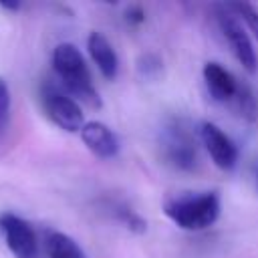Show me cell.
Instances as JSON below:
<instances>
[{
    "label": "cell",
    "instance_id": "6da1fadb",
    "mask_svg": "<svg viewBox=\"0 0 258 258\" xmlns=\"http://www.w3.org/2000/svg\"><path fill=\"white\" fill-rule=\"evenodd\" d=\"M52 69L60 81V89L77 103H85L93 109L101 107V97L93 87L89 67L81 50L71 42H60L52 50Z\"/></svg>",
    "mask_w": 258,
    "mask_h": 258
},
{
    "label": "cell",
    "instance_id": "7a4b0ae2",
    "mask_svg": "<svg viewBox=\"0 0 258 258\" xmlns=\"http://www.w3.org/2000/svg\"><path fill=\"white\" fill-rule=\"evenodd\" d=\"M220 196L216 191H181L165 198V216L181 230L200 232L220 218Z\"/></svg>",
    "mask_w": 258,
    "mask_h": 258
},
{
    "label": "cell",
    "instance_id": "3957f363",
    "mask_svg": "<svg viewBox=\"0 0 258 258\" xmlns=\"http://www.w3.org/2000/svg\"><path fill=\"white\" fill-rule=\"evenodd\" d=\"M40 101H42L44 113L56 127H60L69 133H77L83 129L85 117H83L81 105L71 95H67L60 87L44 83L42 91H40Z\"/></svg>",
    "mask_w": 258,
    "mask_h": 258
},
{
    "label": "cell",
    "instance_id": "277c9868",
    "mask_svg": "<svg viewBox=\"0 0 258 258\" xmlns=\"http://www.w3.org/2000/svg\"><path fill=\"white\" fill-rule=\"evenodd\" d=\"M216 20L218 26L224 34V38L228 40L234 56L238 58V62L248 71V73H256L258 69V56L254 50V44L246 32V28L240 24V20L232 14V10L226 4H218L216 6Z\"/></svg>",
    "mask_w": 258,
    "mask_h": 258
},
{
    "label": "cell",
    "instance_id": "5b68a950",
    "mask_svg": "<svg viewBox=\"0 0 258 258\" xmlns=\"http://www.w3.org/2000/svg\"><path fill=\"white\" fill-rule=\"evenodd\" d=\"M161 149H163V157L165 161L181 171H191L198 165V151H196V141L189 135V131L185 127H181L179 123L169 125L163 131L161 137Z\"/></svg>",
    "mask_w": 258,
    "mask_h": 258
},
{
    "label": "cell",
    "instance_id": "8992f818",
    "mask_svg": "<svg viewBox=\"0 0 258 258\" xmlns=\"http://www.w3.org/2000/svg\"><path fill=\"white\" fill-rule=\"evenodd\" d=\"M0 232L4 236V242L8 250L16 258H36L38 252V240L32 230V226L22 220L20 216L12 212L0 214Z\"/></svg>",
    "mask_w": 258,
    "mask_h": 258
},
{
    "label": "cell",
    "instance_id": "52a82bcc",
    "mask_svg": "<svg viewBox=\"0 0 258 258\" xmlns=\"http://www.w3.org/2000/svg\"><path fill=\"white\" fill-rule=\"evenodd\" d=\"M200 141L204 143L206 151L210 153L212 161L220 167V169H234L238 163V147L236 143L216 125L210 121H204L200 125Z\"/></svg>",
    "mask_w": 258,
    "mask_h": 258
},
{
    "label": "cell",
    "instance_id": "ba28073f",
    "mask_svg": "<svg viewBox=\"0 0 258 258\" xmlns=\"http://www.w3.org/2000/svg\"><path fill=\"white\" fill-rule=\"evenodd\" d=\"M87 149L99 159H113L119 153V139L111 127L101 121H87L79 131Z\"/></svg>",
    "mask_w": 258,
    "mask_h": 258
},
{
    "label": "cell",
    "instance_id": "9c48e42d",
    "mask_svg": "<svg viewBox=\"0 0 258 258\" xmlns=\"http://www.w3.org/2000/svg\"><path fill=\"white\" fill-rule=\"evenodd\" d=\"M202 75H204L206 87H208L214 101H218V103H232L234 101L240 81H236V77L226 67H222L216 60H210L204 64Z\"/></svg>",
    "mask_w": 258,
    "mask_h": 258
},
{
    "label": "cell",
    "instance_id": "30bf717a",
    "mask_svg": "<svg viewBox=\"0 0 258 258\" xmlns=\"http://www.w3.org/2000/svg\"><path fill=\"white\" fill-rule=\"evenodd\" d=\"M87 48H89V54H91L93 62L97 64L99 73L105 79L113 81L119 73V58H117L115 48L107 40V36L101 32H91L87 38Z\"/></svg>",
    "mask_w": 258,
    "mask_h": 258
},
{
    "label": "cell",
    "instance_id": "8fae6325",
    "mask_svg": "<svg viewBox=\"0 0 258 258\" xmlns=\"http://www.w3.org/2000/svg\"><path fill=\"white\" fill-rule=\"evenodd\" d=\"M44 246L48 258H87L83 248L62 232H48Z\"/></svg>",
    "mask_w": 258,
    "mask_h": 258
},
{
    "label": "cell",
    "instance_id": "7c38bea8",
    "mask_svg": "<svg viewBox=\"0 0 258 258\" xmlns=\"http://www.w3.org/2000/svg\"><path fill=\"white\" fill-rule=\"evenodd\" d=\"M111 214H113L127 230H131V232H135V234H143V232L147 230V222H145L133 208H129V206L123 204V202H113V204H111Z\"/></svg>",
    "mask_w": 258,
    "mask_h": 258
},
{
    "label": "cell",
    "instance_id": "4fadbf2b",
    "mask_svg": "<svg viewBox=\"0 0 258 258\" xmlns=\"http://www.w3.org/2000/svg\"><path fill=\"white\" fill-rule=\"evenodd\" d=\"M232 105L236 107L238 115L244 117L246 121H254L256 115H258V103H256V97H254L252 89H250L248 85H244V83L238 85V93H236Z\"/></svg>",
    "mask_w": 258,
    "mask_h": 258
},
{
    "label": "cell",
    "instance_id": "5bb4252c",
    "mask_svg": "<svg viewBox=\"0 0 258 258\" xmlns=\"http://www.w3.org/2000/svg\"><path fill=\"white\" fill-rule=\"evenodd\" d=\"M230 10H232V14L238 18V20H242L244 24H246V28L252 32V36L258 40V10L254 8V6H250L248 2H228L226 4Z\"/></svg>",
    "mask_w": 258,
    "mask_h": 258
},
{
    "label": "cell",
    "instance_id": "9a60e30c",
    "mask_svg": "<svg viewBox=\"0 0 258 258\" xmlns=\"http://www.w3.org/2000/svg\"><path fill=\"white\" fill-rule=\"evenodd\" d=\"M161 69H163V62L153 52H145L137 58V73L143 79H157L161 75Z\"/></svg>",
    "mask_w": 258,
    "mask_h": 258
},
{
    "label": "cell",
    "instance_id": "2e32d148",
    "mask_svg": "<svg viewBox=\"0 0 258 258\" xmlns=\"http://www.w3.org/2000/svg\"><path fill=\"white\" fill-rule=\"evenodd\" d=\"M8 119H10V89L8 83L0 77V135L6 131Z\"/></svg>",
    "mask_w": 258,
    "mask_h": 258
},
{
    "label": "cell",
    "instance_id": "e0dca14e",
    "mask_svg": "<svg viewBox=\"0 0 258 258\" xmlns=\"http://www.w3.org/2000/svg\"><path fill=\"white\" fill-rule=\"evenodd\" d=\"M125 20L131 24V26H139L145 22V12L141 6H129L125 10Z\"/></svg>",
    "mask_w": 258,
    "mask_h": 258
},
{
    "label": "cell",
    "instance_id": "ac0fdd59",
    "mask_svg": "<svg viewBox=\"0 0 258 258\" xmlns=\"http://www.w3.org/2000/svg\"><path fill=\"white\" fill-rule=\"evenodd\" d=\"M0 6H2L4 10H18V8H20L18 2H0Z\"/></svg>",
    "mask_w": 258,
    "mask_h": 258
}]
</instances>
